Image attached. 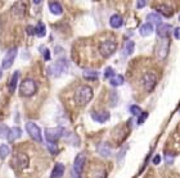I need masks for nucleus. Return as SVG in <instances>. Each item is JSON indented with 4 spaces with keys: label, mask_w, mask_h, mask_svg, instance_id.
Segmentation results:
<instances>
[{
    "label": "nucleus",
    "mask_w": 180,
    "mask_h": 178,
    "mask_svg": "<svg viewBox=\"0 0 180 178\" xmlns=\"http://www.w3.org/2000/svg\"><path fill=\"white\" fill-rule=\"evenodd\" d=\"M91 99H93V90H91V87H89V86H80L77 89L76 94H75V100H76L77 105L84 106V105L88 104Z\"/></svg>",
    "instance_id": "1"
},
{
    "label": "nucleus",
    "mask_w": 180,
    "mask_h": 178,
    "mask_svg": "<svg viewBox=\"0 0 180 178\" xmlns=\"http://www.w3.org/2000/svg\"><path fill=\"white\" fill-rule=\"evenodd\" d=\"M116 49H117V42H116L114 39L104 40V41L100 42V45H99V51L104 56V58L111 56L114 51H116Z\"/></svg>",
    "instance_id": "2"
},
{
    "label": "nucleus",
    "mask_w": 180,
    "mask_h": 178,
    "mask_svg": "<svg viewBox=\"0 0 180 178\" xmlns=\"http://www.w3.org/2000/svg\"><path fill=\"white\" fill-rule=\"evenodd\" d=\"M36 90H38V85H36V82L32 80V78H27V80H25L22 83H21L19 86V92L22 96H32Z\"/></svg>",
    "instance_id": "3"
},
{
    "label": "nucleus",
    "mask_w": 180,
    "mask_h": 178,
    "mask_svg": "<svg viewBox=\"0 0 180 178\" xmlns=\"http://www.w3.org/2000/svg\"><path fill=\"white\" fill-rule=\"evenodd\" d=\"M67 69H68V62L62 58L59 60H57L53 66L49 67V73L53 77H59L64 72H67Z\"/></svg>",
    "instance_id": "4"
},
{
    "label": "nucleus",
    "mask_w": 180,
    "mask_h": 178,
    "mask_svg": "<svg viewBox=\"0 0 180 178\" xmlns=\"http://www.w3.org/2000/svg\"><path fill=\"white\" fill-rule=\"evenodd\" d=\"M66 133V131L62 127H54V128H46L45 130V138L50 142H55L57 140H59L63 134Z\"/></svg>",
    "instance_id": "5"
},
{
    "label": "nucleus",
    "mask_w": 180,
    "mask_h": 178,
    "mask_svg": "<svg viewBox=\"0 0 180 178\" xmlns=\"http://www.w3.org/2000/svg\"><path fill=\"white\" fill-rule=\"evenodd\" d=\"M142 83H143V87L147 92L153 91V89L156 87V83H157V76L154 73H146L142 78Z\"/></svg>",
    "instance_id": "6"
},
{
    "label": "nucleus",
    "mask_w": 180,
    "mask_h": 178,
    "mask_svg": "<svg viewBox=\"0 0 180 178\" xmlns=\"http://www.w3.org/2000/svg\"><path fill=\"white\" fill-rule=\"evenodd\" d=\"M26 131L30 134V137L35 140L36 142H42V136H41V131L38 124H35L34 122H28L26 123Z\"/></svg>",
    "instance_id": "7"
},
{
    "label": "nucleus",
    "mask_w": 180,
    "mask_h": 178,
    "mask_svg": "<svg viewBox=\"0 0 180 178\" xmlns=\"http://www.w3.org/2000/svg\"><path fill=\"white\" fill-rule=\"evenodd\" d=\"M17 51H18L17 47H12V49H9V50L6 51V54L4 55V58H3V62H2L3 69H9L13 66L14 59H16V56H17Z\"/></svg>",
    "instance_id": "8"
},
{
    "label": "nucleus",
    "mask_w": 180,
    "mask_h": 178,
    "mask_svg": "<svg viewBox=\"0 0 180 178\" xmlns=\"http://www.w3.org/2000/svg\"><path fill=\"white\" fill-rule=\"evenodd\" d=\"M169 46H170V40H169V37L162 39L161 44L157 46V56H158V58H160L161 60H163V59L167 56Z\"/></svg>",
    "instance_id": "9"
},
{
    "label": "nucleus",
    "mask_w": 180,
    "mask_h": 178,
    "mask_svg": "<svg viewBox=\"0 0 180 178\" xmlns=\"http://www.w3.org/2000/svg\"><path fill=\"white\" fill-rule=\"evenodd\" d=\"M85 161H86V156L84 153H80L76 159H75V163H74V172L76 174H81L82 170H84V167H85Z\"/></svg>",
    "instance_id": "10"
},
{
    "label": "nucleus",
    "mask_w": 180,
    "mask_h": 178,
    "mask_svg": "<svg viewBox=\"0 0 180 178\" xmlns=\"http://www.w3.org/2000/svg\"><path fill=\"white\" fill-rule=\"evenodd\" d=\"M14 163H16V165L19 169H25L28 167V156L23 153H19L16 155V158H14Z\"/></svg>",
    "instance_id": "11"
},
{
    "label": "nucleus",
    "mask_w": 180,
    "mask_h": 178,
    "mask_svg": "<svg viewBox=\"0 0 180 178\" xmlns=\"http://www.w3.org/2000/svg\"><path fill=\"white\" fill-rule=\"evenodd\" d=\"M171 32V26L166 25V23H160L157 26V35L158 37L165 39V37H169V35Z\"/></svg>",
    "instance_id": "12"
},
{
    "label": "nucleus",
    "mask_w": 180,
    "mask_h": 178,
    "mask_svg": "<svg viewBox=\"0 0 180 178\" xmlns=\"http://www.w3.org/2000/svg\"><path fill=\"white\" fill-rule=\"evenodd\" d=\"M91 118H93V120H95L98 123H104L110 119V113L108 112H94V113H91Z\"/></svg>",
    "instance_id": "13"
},
{
    "label": "nucleus",
    "mask_w": 180,
    "mask_h": 178,
    "mask_svg": "<svg viewBox=\"0 0 180 178\" xmlns=\"http://www.w3.org/2000/svg\"><path fill=\"white\" fill-rule=\"evenodd\" d=\"M21 136H22V130H21L19 127H13L12 130L8 131V134H6V137H8L9 141H14L19 138Z\"/></svg>",
    "instance_id": "14"
},
{
    "label": "nucleus",
    "mask_w": 180,
    "mask_h": 178,
    "mask_svg": "<svg viewBox=\"0 0 180 178\" xmlns=\"http://www.w3.org/2000/svg\"><path fill=\"white\" fill-rule=\"evenodd\" d=\"M63 173H64V165L61 164V163H58V164L54 165L50 178H62L63 177Z\"/></svg>",
    "instance_id": "15"
},
{
    "label": "nucleus",
    "mask_w": 180,
    "mask_h": 178,
    "mask_svg": "<svg viewBox=\"0 0 180 178\" xmlns=\"http://www.w3.org/2000/svg\"><path fill=\"white\" fill-rule=\"evenodd\" d=\"M122 23H124V19H122V17L120 16V14H113V16L110 18V25L113 28H120L122 26Z\"/></svg>",
    "instance_id": "16"
},
{
    "label": "nucleus",
    "mask_w": 180,
    "mask_h": 178,
    "mask_svg": "<svg viewBox=\"0 0 180 178\" xmlns=\"http://www.w3.org/2000/svg\"><path fill=\"white\" fill-rule=\"evenodd\" d=\"M156 9L158 10V13H161L162 16H165V17H171V16H172V13H174V10H172L171 6H169V5H165V4L158 5Z\"/></svg>",
    "instance_id": "17"
},
{
    "label": "nucleus",
    "mask_w": 180,
    "mask_h": 178,
    "mask_svg": "<svg viewBox=\"0 0 180 178\" xmlns=\"http://www.w3.org/2000/svg\"><path fill=\"white\" fill-rule=\"evenodd\" d=\"M49 9L53 14H55V16H61V14L63 13V8H62V5L58 2H52L50 3L49 4Z\"/></svg>",
    "instance_id": "18"
},
{
    "label": "nucleus",
    "mask_w": 180,
    "mask_h": 178,
    "mask_svg": "<svg viewBox=\"0 0 180 178\" xmlns=\"http://www.w3.org/2000/svg\"><path fill=\"white\" fill-rule=\"evenodd\" d=\"M124 82H125V80H124V77H122L121 74H113V76L110 78L111 86H114V87L121 86V85L124 83Z\"/></svg>",
    "instance_id": "19"
},
{
    "label": "nucleus",
    "mask_w": 180,
    "mask_h": 178,
    "mask_svg": "<svg viewBox=\"0 0 180 178\" xmlns=\"http://www.w3.org/2000/svg\"><path fill=\"white\" fill-rule=\"evenodd\" d=\"M139 32H140L142 36L147 37V36H149V35H152V32H153V26L150 25V23H146V25H143V26L140 27Z\"/></svg>",
    "instance_id": "20"
},
{
    "label": "nucleus",
    "mask_w": 180,
    "mask_h": 178,
    "mask_svg": "<svg viewBox=\"0 0 180 178\" xmlns=\"http://www.w3.org/2000/svg\"><path fill=\"white\" fill-rule=\"evenodd\" d=\"M45 33H46V27H45V25L42 23V22H39L38 26H36V28H35V35L38 37H44Z\"/></svg>",
    "instance_id": "21"
},
{
    "label": "nucleus",
    "mask_w": 180,
    "mask_h": 178,
    "mask_svg": "<svg viewBox=\"0 0 180 178\" xmlns=\"http://www.w3.org/2000/svg\"><path fill=\"white\" fill-rule=\"evenodd\" d=\"M147 21H148V23H150V25H160L161 23V17L158 16L157 13H150V14H148V17H147Z\"/></svg>",
    "instance_id": "22"
},
{
    "label": "nucleus",
    "mask_w": 180,
    "mask_h": 178,
    "mask_svg": "<svg viewBox=\"0 0 180 178\" xmlns=\"http://www.w3.org/2000/svg\"><path fill=\"white\" fill-rule=\"evenodd\" d=\"M98 153L102 156H110L111 155V147L107 144H100L98 146Z\"/></svg>",
    "instance_id": "23"
},
{
    "label": "nucleus",
    "mask_w": 180,
    "mask_h": 178,
    "mask_svg": "<svg viewBox=\"0 0 180 178\" xmlns=\"http://www.w3.org/2000/svg\"><path fill=\"white\" fill-rule=\"evenodd\" d=\"M18 77H19V73L18 72H14V74L12 76V80L9 82V92H10V94H13L14 90H16L17 82H18Z\"/></svg>",
    "instance_id": "24"
},
{
    "label": "nucleus",
    "mask_w": 180,
    "mask_h": 178,
    "mask_svg": "<svg viewBox=\"0 0 180 178\" xmlns=\"http://www.w3.org/2000/svg\"><path fill=\"white\" fill-rule=\"evenodd\" d=\"M134 49H135L134 41H131V40L126 41L125 47H124V54H125V55H131V54L134 53Z\"/></svg>",
    "instance_id": "25"
},
{
    "label": "nucleus",
    "mask_w": 180,
    "mask_h": 178,
    "mask_svg": "<svg viewBox=\"0 0 180 178\" xmlns=\"http://www.w3.org/2000/svg\"><path fill=\"white\" fill-rule=\"evenodd\" d=\"M98 76H99V73L97 72V70L88 69V70H85V72H84V77L86 78V80H97Z\"/></svg>",
    "instance_id": "26"
},
{
    "label": "nucleus",
    "mask_w": 180,
    "mask_h": 178,
    "mask_svg": "<svg viewBox=\"0 0 180 178\" xmlns=\"http://www.w3.org/2000/svg\"><path fill=\"white\" fill-rule=\"evenodd\" d=\"M10 150H9V146L8 145H0V158L4 159L9 155Z\"/></svg>",
    "instance_id": "27"
},
{
    "label": "nucleus",
    "mask_w": 180,
    "mask_h": 178,
    "mask_svg": "<svg viewBox=\"0 0 180 178\" xmlns=\"http://www.w3.org/2000/svg\"><path fill=\"white\" fill-rule=\"evenodd\" d=\"M48 149H49V151L52 153V154H55L57 151H58V149H57V145H55V142H50L48 141V144H46Z\"/></svg>",
    "instance_id": "28"
},
{
    "label": "nucleus",
    "mask_w": 180,
    "mask_h": 178,
    "mask_svg": "<svg viewBox=\"0 0 180 178\" xmlns=\"http://www.w3.org/2000/svg\"><path fill=\"white\" fill-rule=\"evenodd\" d=\"M130 113H131L133 116H139L140 113H142V109L139 108L138 105H131L130 106Z\"/></svg>",
    "instance_id": "29"
},
{
    "label": "nucleus",
    "mask_w": 180,
    "mask_h": 178,
    "mask_svg": "<svg viewBox=\"0 0 180 178\" xmlns=\"http://www.w3.org/2000/svg\"><path fill=\"white\" fill-rule=\"evenodd\" d=\"M138 117H139V118H138V122H136V123H138V124H143V123H144V120H146V119L148 118V113L142 112Z\"/></svg>",
    "instance_id": "30"
},
{
    "label": "nucleus",
    "mask_w": 180,
    "mask_h": 178,
    "mask_svg": "<svg viewBox=\"0 0 180 178\" xmlns=\"http://www.w3.org/2000/svg\"><path fill=\"white\" fill-rule=\"evenodd\" d=\"M8 128H6L5 124H0V137H6V134H8Z\"/></svg>",
    "instance_id": "31"
},
{
    "label": "nucleus",
    "mask_w": 180,
    "mask_h": 178,
    "mask_svg": "<svg viewBox=\"0 0 180 178\" xmlns=\"http://www.w3.org/2000/svg\"><path fill=\"white\" fill-rule=\"evenodd\" d=\"M113 74H114V70H113L111 67H108V68L104 70V77H106V78H111Z\"/></svg>",
    "instance_id": "32"
},
{
    "label": "nucleus",
    "mask_w": 180,
    "mask_h": 178,
    "mask_svg": "<svg viewBox=\"0 0 180 178\" xmlns=\"http://www.w3.org/2000/svg\"><path fill=\"white\" fill-rule=\"evenodd\" d=\"M146 4H147V0H138V3H136V8L142 9V8L146 6Z\"/></svg>",
    "instance_id": "33"
},
{
    "label": "nucleus",
    "mask_w": 180,
    "mask_h": 178,
    "mask_svg": "<svg viewBox=\"0 0 180 178\" xmlns=\"http://www.w3.org/2000/svg\"><path fill=\"white\" fill-rule=\"evenodd\" d=\"M160 161H161V156H160V155H156L154 159H153V163L157 165V164H160Z\"/></svg>",
    "instance_id": "34"
},
{
    "label": "nucleus",
    "mask_w": 180,
    "mask_h": 178,
    "mask_svg": "<svg viewBox=\"0 0 180 178\" xmlns=\"http://www.w3.org/2000/svg\"><path fill=\"white\" fill-rule=\"evenodd\" d=\"M174 35H175V39H180V28H175L174 30Z\"/></svg>",
    "instance_id": "35"
},
{
    "label": "nucleus",
    "mask_w": 180,
    "mask_h": 178,
    "mask_svg": "<svg viewBox=\"0 0 180 178\" xmlns=\"http://www.w3.org/2000/svg\"><path fill=\"white\" fill-rule=\"evenodd\" d=\"M44 59H45V60H49V59H50V54H49V50H48V49H45V51H44Z\"/></svg>",
    "instance_id": "36"
},
{
    "label": "nucleus",
    "mask_w": 180,
    "mask_h": 178,
    "mask_svg": "<svg viewBox=\"0 0 180 178\" xmlns=\"http://www.w3.org/2000/svg\"><path fill=\"white\" fill-rule=\"evenodd\" d=\"M72 178H80V174H76L75 172H72Z\"/></svg>",
    "instance_id": "37"
},
{
    "label": "nucleus",
    "mask_w": 180,
    "mask_h": 178,
    "mask_svg": "<svg viewBox=\"0 0 180 178\" xmlns=\"http://www.w3.org/2000/svg\"><path fill=\"white\" fill-rule=\"evenodd\" d=\"M32 2H34V4H36V5H38V4H41V2H42V0H32Z\"/></svg>",
    "instance_id": "38"
},
{
    "label": "nucleus",
    "mask_w": 180,
    "mask_h": 178,
    "mask_svg": "<svg viewBox=\"0 0 180 178\" xmlns=\"http://www.w3.org/2000/svg\"><path fill=\"white\" fill-rule=\"evenodd\" d=\"M2 76H3V73H2V69H0V78H2Z\"/></svg>",
    "instance_id": "39"
}]
</instances>
